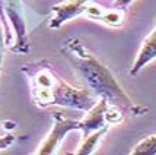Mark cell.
<instances>
[{"instance_id": "1", "label": "cell", "mask_w": 156, "mask_h": 155, "mask_svg": "<svg viewBox=\"0 0 156 155\" xmlns=\"http://www.w3.org/2000/svg\"><path fill=\"white\" fill-rule=\"evenodd\" d=\"M61 50H64V53H67V57L80 70V73L83 75V78L88 82L89 87L95 89L99 95L107 97L109 102L115 104L117 107L122 108L126 111H131V113H137V114H140L142 111H146V108L143 110L133 104V101L122 91V88L117 83L112 75L109 73L108 69L102 66L88 51H85V48L82 47V44L77 40H69L66 46L61 47Z\"/></svg>"}, {"instance_id": "2", "label": "cell", "mask_w": 156, "mask_h": 155, "mask_svg": "<svg viewBox=\"0 0 156 155\" xmlns=\"http://www.w3.org/2000/svg\"><path fill=\"white\" fill-rule=\"evenodd\" d=\"M44 63H38L34 70L23 68V72H28L31 76V88L37 105L47 107L51 104L67 105V107L89 110L92 100L86 92L77 91L73 87L67 85Z\"/></svg>"}, {"instance_id": "3", "label": "cell", "mask_w": 156, "mask_h": 155, "mask_svg": "<svg viewBox=\"0 0 156 155\" xmlns=\"http://www.w3.org/2000/svg\"><path fill=\"white\" fill-rule=\"evenodd\" d=\"M55 119H57V121L54 123V129L50 133V136L44 141V143L40 146V149L37 151L38 154H51L69 130L80 129V121H67L60 119V117H55Z\"/></svg>"}, {"instance_id": "4", "label": "cell", "mask_w": 156, "mask_h": 155, "mask_svg": "<svg viewBox=\"0 0 156 155\" xmlns=\"http://www.w3.org/2000/svg\"><path fill=\"white\" fill-rule=\"evenodd\" d=\"M156 59V28L147 35V38L143 41V46L137 54V60L134 63L133 69L130 70L131 75H136L143 66H146L149 61Z\"/></svg>"}, {"instance_id": "5", "label": "cell", "mask_w": 156, "mask_h": 155, "mask_svg": "<svg viewBox=\"0 0 156 155\" xmlns=\"http://www.w3.org/2000/svg\"><path fill=\"white\" fill-rule=\"evenodd\" d=\"M107 130H108V126H104V127L98 129V132H95L90 138L86 136V141L83 142V145H82L80 149L77 151V154H90V152L95 149L96 142L101 139L102 135H105V133H107Z\"/></svg>"}, {"instance_id": "6", "label": "cell", "mask_w": 156, "mask_h": 155, "mask_svg": "<svg viewBox=\"0 0 156 155\" xmlns=\"http://www.w3.org/2000/svg\"><path fill=\"white\" fill-rule=\"evenodd\" d=\"M131 154H156V135L149 136L139 145H136Z\"/></svg>"}, {"instance_id": "7", "label": "cell", "mask_w": 156, "mask_h": 155, "mask_svg": "<svg viewBox=\"0 0 156 155\" xmlns=\"http://www.w3.org/2000/svg\"><path fill=\"white\" fill-rule=\"evenodd\" d=\"M13 141V138H12V136H7V138H2V139H0V149L2 148H6L7 145H9V143H10V142Z\"/></svg>"}, {"instance_id": "8", "label": "cell", "mask_w": 156, "mask_h": 155, "mask_svg": "<svg viewBox=\"0 0 156 155\" xmlns=\"http://www.w3.org/2000/svg\"><path fill=\"white\" fill-rule=\"evenodd\" d=\"M130 2H133V0H115V6H118V7H124V6H127Z\"/></svg>"}]
</instances>
